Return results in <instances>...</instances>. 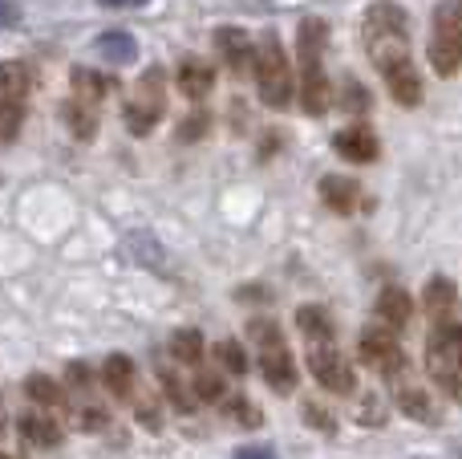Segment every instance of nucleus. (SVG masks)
<instances>
[{
    "label": "nucleus",
    "mask_w": 462,
    "mask_h": 459,
    "mask_svg": "<svg viewBox=\"0 0 462 459\" xmlns=\"http://www.w3.org/2000/svg\"><path fill=\"white\" fill-rule=\"evenodd\" d=\"M171 354H175L179 362H199V358H203L199 330H179L175 338H171Z\"/></svg>",
    "instance_id": "obj_28"
},
{
    "label": "nucleus",
    "mask_w": 462,
    "mask_h": 459,
    "mask_svg": "<svg viewBox=\"0 0 462 459\" xmlns=\"http://www.w3.org/2000/svg\"><path fill=\"white\" fill-rule=\"evenodd\" d=\"M426 370L447 390L450 398L462 403V322H442L426 338Z\"/></svg>",
    "instance_id": "obj_2"
},
{
    "label": "nucleus",
    "mask_w": 462,
    "mask_h": 459,
    "mask_svg": "<svg viewBox=\"0 0 462 459\" xmlns=\"http://www.w3.org/2000/svg\"><path fill=\"white\" fill-rule=\"evenodd\" d=\"M296 325H300V333L309 342L333 338V322H328V314H325V309H317V305H300V309H296Z\"/></svg>",
    "instance_id": "obj_25"
},
{
    "label": "nucleus",
    "mask_w": 462,
    "mask_h": 459,
    "mask_svg": "<svg viewBox=\"0 0 462 459\" xmlns=\"http://www.w3.org/2000/svg\"><path fill=\"white\" fill-rule=\"evenodd\" d=\"M21 122H24V106L21 102H0V146L16 143Z\"/></svg>",
    "instance_id": "obj_29"
},
{
    "label": "nucleus",
    "mask_w": 462,
    "mask_h": 459,
    "mask_svg": "<svg viewBox=\"0 0 462 459\" xmlns=\"http://www.w3.org/2000/svg\"><path fill=\"white\" fill-rule=\"evenodd\" d=\"M219 362H224L231 374L247 370V358H244V350H239V342H224V346H219Z\"/></svg>",
    "instance_id": "obj_33"
},
{
    "label": "nucleus",
    "mask_w": 462,
    "mask_h": 459,
    "mask_svg": "<svg viewBox=\"0 0 462 459\" xmlns=\"http://www.w3.org/2000/svg\"><path fill=\"white\" fill-rule=\"evenodd\" d=\"M325 45H328V24L320 21V16H309V21H300V29H296V49H300V61L304 65L320 61Z\"/></svg>",
    "instance_id": "obj_19"
},
{
    "label": "nucleus",
    "mask_w": 462,
    "mask_h": 459,
    "mask_svg": "<svg viewBox=\"0 0 462 459\" xmlns=\"http://www.w3.org/2000/svg\"><path fill=\"white\" fill-rule=\"evenodd\" d=\"M236 459H276V452L272 447H239Z\"/></svg>",
    "instance_id": "obj_37"
},
{
    "label": "nucleus",
    "mask_w": 462,
    "mask_h": 459,
    "mask_svg": "<svg viewBox=\"0 0 462 459\" xmlns=\"http://www.w3.org/2000/svg\"><path fill=\"white\" fill-rule=\"evenodd\" d=\"M333 146H337V155L341 159H349V163H374L377 159V135H374V126H365V122H357V126H345L341 135L333 138Z\"/></svg>",
    "instance_id": "obj_10"
},
{
    "label": "nucleus",
    "mask_w": 462,
    "mask_h": 459,
    "mask_svg": "<svg viewBox=\"0 0 462 459\" xmlns=\"http://www.w3.org/2000/svg\"><path fill=\"white\" fill-rule=\"evenodd\" d=\"M65 122L78 138H94L97 130V106H86V102H65Z\"/></svg>",
    "instance_id": "obj_26"
},
{
    "label": "nucleus",
    "mask_w": 462,
    "mask_h": 459,
    "mask_svg": "<svg viewBox=\"0 0 462 459\" xmlns=\"http://www.w3.org/2000/svg\"><path fill=\"white\" fill-rule=\"evenodd\" d=\"M102 5H110V8H134V5H146V0H102Z\"/></svg>",
    "instance_id": "obj_40"
},
{
    "label": "nucleus",
    "mask_w": 462,
    "mask_h": 459,
    "mask_svg": "<svg viewBox=\"0 0 462 459\" xmlns=\"http://www.w3.org/2000/svg\"><path fill=\"white\" fill-rule=\"evenodd\" d=\"M126 248H130V257L138 260V265H146V268H162V244L154 240L151 232H130L126 236Z\"/></svg>",
    "instance_id": "obj_24"
},
{
    "label": "nucleus",
    "mask_w": 462,
    "mask_h": 459,
    "mask_svg": "<svg viewBox=\"0 0 462 459\" xmlns=\"http://www.w3.org/2000/svg\"><path fill=\"white\" fill-rule=\"evenodd\" d=\"M231 415H236V423H244V427H255V423H260V411L247 407V403H236L231 407Z\"/></svg>",
    "instance_id": "obj_36"
},
{
    "label": "nucleus",
    "mask_w": 462,
    "mask_h": 459,
    "mask_svg": "<svg viewBox=\"0 0 462 459\" xmlns=\"http://www.w3.org/2000/svg\"><path fill=\"white\" fill-rule=\"evenodd\" d=\"M393 398H398V407L410 415V419L426 423V427H439V423H442V415H439V407H434V398L426 395V387H418L414 379H406V370L393 374Z\"/></svg>",
    "instance_id": "obj_9"
},
{
    "label": "nucleus",
    "mask_w": 462,
    "mask_h": 459,
    "mask_svg": "<svg viewBox=\"0 0 462 459\" xmlns=\"http://www.w3.org/2000/svg\"><path fill=\"white\" fill-rule=\"evenodd\" d=\"M422 305H426V314H430L434 322L442 325L450 314H455V305H458L455 281H447V276H434V281L426 285V293H422Z\"/></svg>",
    "instance_id": "obj_16"
},
{
    "label": "nucleus",
    "mask_w": 462,
    "mask_h": 459,
    "mask_svg": "<svg viewBox=\"0 0 462 459\" xmlns=\"http://www.w3.org/2000/svg\"><path fill=\"white\" fill-rule=\"evenodd\" d=\"M450 455H455V459H462V439H458V444H455V452H450Z\"/></svg>",
    "instance_id": "obj_42"
},
{
    "label": "nucleus",
    "mask_w": 462,
    "mask_h": 459,
    "mask_svg": "<svg viewBox=\"0 0 462 459\" xmlns=\"http://www.w3.org/2000/svg\"><path fill=\"white\" fill-rule=\"evenodd\" d=\"M385 81H390L393 102H402V106H418V102H422V78H418L414 61L393 65V70L385 73Z\"/></svg>",
    "instance_id": "obj_18"
},
{
    "label": "nucleus",
    "mask_w": 462,
    "mask_h": 459,
    "mask_svg": "<svg viewBox=\"0 0 462 459\" xmlns=\"http://www.w3.org/2000/svg\"><path fill=\"white\" fill-rule=\"evenodd\" d=\"M328 98H333V89H328V78H325V70H320V61L304 65V73H300V106H304V114H325Z\"/></svg>",
    "instance_id": "obj_11"
},
{
    "label": "nucleus",
    "mask_w": 462,
    "mask_h": 459,
    "mask_svg": "<svg viewBox=\"0 0 462 459\" xmlns=\"http://www.w3.org/2000/svg\"><path fill=\"white\" fill-rule=\"evenodd\" d=\"M21 436H24V444L29 447H57L65 431H61V423H57L53 415L32 411V415H24L21 419Z\"/></svg>",
    "instance_id": "obj_15"
},
{
    "label": "nucleus",
    "mask_w": 462,
    "mask_h": 459,
    "mask_svg": "<svg viewBox=\"0 0 462 459\" xmlns=\"http://www.w3.org/2000/svg\"><path fill=\"white\" fill-rule=\"evenodd\" d=\"M304 415H309V423H312V427H317V423H320V427H325V431H328V427H333V423H328V419H325V415H328V411H320V407H312V403H309V407H304Z\"/></svg>",
    "instance_id": "obj_38"
},
{
    "label": "nucleus",
    "mask_w": 462,
    "mask_h": 459,
    "mask_svg": "<svg viewBox=\"0 0 462 459\" xmlns=\"http://www.w3.org/2000/svg\"><path fill=\"white\" fill-rule=\"evenodd\" d=\"M195 395L208 398V403H216V398L224 395V379H216V374H199V379H195Z\"/></svg>",
    "instance_id": "obj_34"
},
{
    "label": "nucleus",
    "mask_w": 462,
    "mask_h": 459,
    "mask_svg": "<svg viewBox=\"0 0 462 459\" xmlns=\"http://www.w3.org/2000/svg\"><path fill=\"white\" fill-rule=\"evenodd\" d=\"M106 423H110V419H106L102 407H81V411L73 415V427H78V431H102Z\"/></svg>",
    "instance_id": "obj_32"
},
{
    "label": "nucleus",
    "mask_w": 462,
    "mask_h": 459,
    "mask_svg": "<svg viewBox=\"0 0 462 459\" xmlns=\"http://www.w3.org/2000/svg\"><path fill=\"white\" fill-rule=\"evenodd\" d=\"M239 5H272V0H239Z\"/></svg>",
    "instance_id": "obj_41"
},
{
    "label": "nucleus",
    "mask_w": 462,
    "mask_h": 459,
    "mask_svg": "<svg viewBox=\"0 0 462 459\" xmlns=\"http://www.w3.org/2000/svg\"><path fill=\"white\" fill-rule=\"evenodd\" d=\"M255 89L272 110H284L292 98V65H288L284 49L276 45V37H263V45L255 49Z\"/></svg>",
    "instance_id": "obj_5"
},
{
    "label": "nucleus",
    "mask_w": 462,
    "mask_h": 459,
    "mask_svg": "<svg viewBox=\"0 0 462 459\" xmlns=\"http://www.w3.org/2000/svg\"><path fill=\"white\" fill-rule=\"evenodd\" d=\"M102 379H106V387H110L114 395L126 398L130 390H134V362H130L126 354H110L106 358V366H102Z\"/></svg>",
    "instance_id": "obj_23"
},
{
    "label": "nucleus",
    "mask_w": 462,
    "mask_h": 459,
    "mask_svg": "<svg viewBox=\"0 0 462 459\" xmlns=\"http://www.w3.org/2000/svg\"><path fill=\"white\" fill-rule=\"evenodd\" d=\"M16 21H21V8H16V0H0V29H13Z\"/></svg>",
    "instance_id": "obj_35"
},
{
    "label": "nucleus",
    "mask_w": 462,
    "mask_h": 459,
    "mask_svg": "<svg viewBox=\"0 0 462 459\" xmlns=\"http://www.w3.org/2000/svg\"><path fill=\"white\" fill-rule=\"evenodd\" d=\"M341 102H345V110H369V94H365V86L349 78V81L341 86Z\"/></svg>",
    "instance_id": "obj_31"
},
{
    "label": "nucleus",
    "mask_w": 462,
    "mask_h": 459,
    "mask_svg": "<svg viewBox=\"0 0 462 459\" xmlns=\"http://www.w3.org/2000/svg\"><path fill=\"white\" fill-rule=\"evenodd\" d=\"M32 89V70L24 61H0V102H21Z\"/></svg>",
    "instance_id": "obj_17"
},
{
    "label": "nucleus",
    "mask_w": 462,
    "mask_h": 459,
    "mask_svg": "<svg viewBox=\"0 0 462 459\" xmlns=\"http://www.w3.org/2000/svg\"><path fill=\"white\" fill-rule=\"evenodd\" d=\"M357 350H361V362L374 374H382V379H393V374L406 370V354H402L393 330H385V325H369V330L361 333Z\"/></svg>",
    "instance_id": "obj_8"
},
{
    "label": "nucleus",
    "mask_w": 462,
    "mask_h": 459,
    "mask_svg": "<svg viewBox=\"0 0 462 459\" xmlns=\"http://www.w3.org/2000/svg\"><path fill=\"white\" fill-rule=\"evenodd\" d=\"M247 333H252L255 350H260L263 382H268L272 390H280V395H288V390L296 387V366H292V354H288L284 338H280V325L268 322V317H255V322L247 325Z\"/></svg>",
    "instance_id": "obj_3"
},
{
    "label": "nucleus",
    "mask_w": 462,
    "mask_h": 459,
    "mask_svg": "<svg viewBox=\"0 0 462 459\" xmlns=\"http://www.w3.org/2000/svg\"><path fill=\"white\" fill-rule=\"evenodd\" d=\"M162 110H167V102H162V70H146L134 98H130L126 110H122V118H126L130 135H151V130L159 126Z\"/></svg>",
    "instance_id": "obj_7"
},
{
    "label": "nucleus",
    "mask_w": 462,
    "mask_h": 459,
    "mask_svg": "<svg viewBox=\"0 0 462 459\" xmlns=\"http://www.w3.org/2000/svg\"><path fill=\"white\" fill-rule=\"evenodd\" d=\"M0 459H21V455H0Z\"/></svg>",
    "instance_id": "obj_43"
},
{
    "label": "nucleus",
    "mask_w": 462,
    "mask_h": 459,
    "mask_svg": "<svg viewBox=\"0 0 462 459\" xmlns=\"http://www.w3.org/2000/svg\"><path fill=\"white\" fill-rule=\"evenodd\" d=\"M320 200H325L333 211L349 216V211L357 208V183H353V179H345V175H325V179H320Z\"/></svg>",
    "instance_id": "obj_20"
},
{
    "label": "nucleus",
    "mask_w": 462,
    "mask_h": 459,
    "mask_svg": "<svg viewBox=\"0 0 462 459\" xmlns=\"http://www.w3.org/2000/svg\"><path fill=\"white\" fill-rule=\"evenodd\" d=\"M179 89L191 102H199V98H208L216 89V70L208 61H199V57H183V65H179Z\"/></svg>",
    "instance_id": "obj_14"
},
{
    "label": "nucleus",
    "mask_w": 462,
    "mask_h": 459,
    "mask_svg": "<svg viewBox=\"0 0 462 459\" xmlns=\"http://www.w3.org/2000/svg\"><path fill=\"white\" fill-rule=\"evenodd\" d=\"M86 379H89V370H86V366L73 362V366H69V382H73V387H89Z\"/></svg>",
    "instance_id": "obj_39"
},
{
    "label": "nucleus",
    "mask_w": 462,
    "mask_h": 459,
    "mask_svg": "<svg viewBox=\"0 0 462 459\" xmlns=\"http://www.w3.org/2000/svg\"><path fill=\"white\" fill-rule=\"evenodd\" d=\"M430 65L442 78L462 70V0H442V5L434 8Z\"/></svg>",
    "instance_id": "obj_4"
},
{
    "label": "nucleus",
    "mask_w": 462,
    "mask_h": 459,
    "mask_svg": "<svg viewBox=\"0 0 462 459\" xmlns=\"http://www.w3.org/2000/svg\"><path fill=\"white\" fill-rule=\"evenodd\" d=\"M24 390H29V398H32L37 407H61V403H65L61 387H57V382L49 379V374H29Z\"/></svg>",
    "instance_id": "obj_27"
},
{
    "label": "nucleus",
    "mask_w": 462,
    "mask_h": 459,
    "mask_svg": "<svg viewBox=\"0 0 462 459\" xmlns=\"http://www.w3.org/2000/svg\"><path fill=\"white\" fill-rule=\"evenodd\" d=\"M216 45H219V57L227 61L231 73H247V65H252V37H247L244 29H219L216 33Z\"/></svg>",
    "instance_id": "obj_12"
},
{
    "label": "nucleus",
    "mask_w": 462,
    "mask_h": 459,
    "mask_svg": "<svg viewBox=\"0 0 462 459\" xmlns=\"http://www.w3.org/2000/svg\"><path fill=\"white\" fill-rule=\"evenodd\" d=\"M309 370H312V379L325 390H333V395H353V390H357V374L345 362V354L337 350L333 338L309 342Z\"/></svg>",
    "instance_id": "obj_6"
},
{
    "label": "nucleus",
    "mask_w": 462,
    "mask_h": 459,
    "mask_svg": "<svg viewBox=\"0 0 462 459\" xmlns=\"http://www.w3.org/2000/svg\"><path fill=\"white\" fill-rule=\"evenodd\" d=\"M377 317H382L385 330H402V325H410V317H414V301H410V293L402 289V285L382 289V297H377Z\"/></svg>",
    "instance_id": "obj_13"
},
{
    "label": "nucleus",
    "mask_w": 462,
    "mask_h": 459,
    "mask_svg": "<svg viewBox=\"0 0 462 459\" xmlns=\"http://www.w3.org/2000/svg\"><path fill=\"white\" fill-rule=\"evenodd\" d=\"M361 41H365L369 61L382 73H390L393 65L410 61V16L402 13V5H393V0H377L365 13Z\"/></svg>",
    "instance_id": "obj_1"
},
{
    "label": "nucleus",
    "mask_w": 462,
    "mask_h": 459,
    "mask_svg": "<svg viewBox=\"0 0 462 459\" xmlns=\"http://www.w3.org/2000/svg\"><path fill=\"white\" fill-rule=\"evenodd\" d=\"M97 53H102L110 65H130L138 57V45H134V37H130V33L110 29V33H102V37H97Z\"/></svg>",
    "instance_id": "obj_22"
},
{
    "label": "nucleus",
    "mask_w": 462,
    "mask_h": 459,
    "mask_svg": "<svg viewBox=\"0 0 462 459\" xmlns=\"http://www.w3.org/2000/svg\"><path fill=\"white\" fill-rule=\"evenodd\" d=\"M208 126H211V118H208V110H195L191 118L179 126V143H195V138H203L208 135Z\"/></svg>",
    "instance_id": "obj_30"
},
{
    "label": "nucleus",
    "mask_w": 462,
    "mask_h": 459,
    "mask_svg": "<svg viewBox=\"0 0 462 459\" xmlns=\"http://www.w3.org/2000/svg\"><path fill=\"white\" fill-rule=\"evenodd\" d=\"M114 89V81L110 78H102V73H94V70H73V102H86V106H97L106 94Z\"/></svg>",
    "instance_id": "obj_21"
}]
</instances>
